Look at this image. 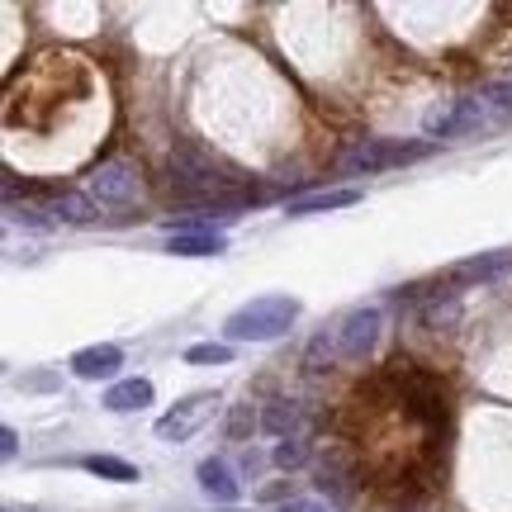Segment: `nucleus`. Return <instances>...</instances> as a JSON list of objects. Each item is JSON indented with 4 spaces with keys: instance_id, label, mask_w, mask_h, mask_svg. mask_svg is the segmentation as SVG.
<instances>
[{
    "instance_id": "1",
    "label": "nucleus",
    "mask_w": 512,
    "mask_h": 512,
    "mask_svg": "<svg viewBox=\"0 0 512 512\" xmlns=\"http://www.w3.org/2000/svg\"><path fill=\"white\" fill-rule=\"evenodd\" d=\"M294 318H299V299H290V294H261V299L228 313L223 332H228V342H275L280 332H290Z\"/></svg>"
},
{
    "instance_id": "2",
    "label": "nucleus",
    "mask_w": 512,
    "mask_h": 512,
    "mask_svg": "<svg viewBox=\"0 0 512 512\" xmlns=\"http://www.w3.org/2000/svg\"><path fill=\"white\" fill-rule=\"evenodd\" d=\"M432 152V143H394V138H361L356 147L342 152V176H370L384 166H403V162H422Z\"/></svg>"
},
{
    "instance_id": "3",
    "label": "nucleus",
    "mask_w": 512,
    "mask_h": 512,
    "mask_svg": "<svg viewBox=\"0 0 512 512\" xmlns=\"http://www.w3.org/2000/svg\"><path fill=\"white\" fill-rule=\"evenodd\" d=\"M219 394L214 389H200V394H190V399H181L171 413H162L157 418V441H171V446H181V441H190L195 432H200L204 422L219 413Z\"/></svg>"
},
{
    "instance_id": "4",
    "label": "nucleus",
    "mask_w": 512,
    "mask_h": 512,
    "mask_svg": "<svg viewBox=\"0 0 512 512\" xmlns=\"http://www.w3.org/2000/svg\"><path fill=\"white\" fill-rule=\"evenodd\" d=\"M86 185H91L95 200L110 204V209H124V204H133L138 195H143V176H138V166L124 162V157L100 162L91 176H86Z\"/></svg>"
},
{
    "instance_id": "5",
    "label": "nucleus",
    "mask_w": 512,
    "mask_h": 512,
    "mask_svg": "<svg viewBox=\"0 0 512 512\" xmlns=\"http://www.w3.org/2000/svg\"><path fill=\"white\" fill-rule=\"evenodd\" d=\"M380 337V309H351L337 318L332 328V347H337V361H366L370 347Z\"/></svg>"
},
{
    "instance_id": "6",
    "label": "nucleus",
    "mask_w": 512,
    "mask_h": 512,
    "mask_svg": "<svg viewBox=\"0 0 512 512\" xmlns=\"http://www.w3.org/2000/svg\"><path fill=\"white\" fill-rule=\"evenodd\" d=\"M489 124L484 110H479V100H451V105H441L422 119L427 128V138H465V133H479V128Z\"/></svg>"
},
{
    "instance_id": "7",
    "label": "nucleus",
    "mask_w": 512,
    "mask_h": 512,
    "mask_svg": "<svg viewBox=\"0 0 512 512\" xmlns=\"http://www.w3.org/2000/svg\"><path fill=\"white\" fill-rule=\"evenodd\" d=\"M512 271V252H484V256H470V261H460L451 271L441 275V285H460V280H479V285H489L498 275Z\"/></svg>"
},
{
    "instance_id": "8",
    "label": "nucleus",
    "mask_w": 512,
    "mask_h": 512,
    "mask_svg": "<svg viewBox=\"0 0 512 512\" xmlns=\"http://www.w3.org/2000/svg\"><path fill=\"white\" fill-rule=\"evenodd\" d=\"M124 366V351L114 342H100V347H81L72 356V375L76 380H110L114 370Z\"/></svg>"
},
{
    "instance_id": "9",
    "label": "nucleus",
    "mask_w": 512,
    "mask_h": 512,
    "mask_svg": "<svg viewBox=\"0 0 512 512\" xmlns=\"http://www.w3.org/2000/svg\"><path fill=\"white\" fill-rule=\"evenodd\" d=\"M147 403H152V380H119L105 389V408L110 413H143Z\"/></svg>"
},
{
    "instance_id": "10",
    "label": "nucleus",
    "mask_w": 512,
    "mask_h": 512,
    "mask_svg": "<svg viewBox=\"0 0 512 512\" xmlns=\"http://www.w3.org/2000/svg\"><path fill=\"white\" fill-rule=\"evenodd\" d=\"M361 195L356 190H318V195H304V200H290V219H309V214H328V209H347L356 204Z\"/></svg>"
},
{
    "instance_id": "11",
    "label": "nucleus",
    "mask_w": 512,
    "mask_h": 512,
    "mask_svg": "<svg viewBox=\"0 0 512 512\" xmlns=\"http://www.w3.org/2000/svg\"><path fill=\"white\" fill-rule=\"evenodd\" d=\"M200 489L214 503H233L238 498V479H233V470L223 465V460H204L200 465Z\"/></svg>"
},
{
    "instance_id": "12",
    "label": "nucleus",
    "mask_w": 512,
    "mask_h": 512,
    "mask_svg": "<svg viewBox=\"0 0 512 512\" xmlns=\"http://www.w3.org/2000/svg\"><path fill=\"white\" fill-rule=\"evenodd\" d=\"M475 100H479V110H484L489 124H512V81H494V86H484Z\"/></svg>"
},
{
    "instance_id": "13",
    "label": "nucleus",
    "mask_w": 512,
    "mask_h": 512,
    "mask_svg": "<svg viewBox=\"0 0 512 512\" xmlns=\"http://www.w3.org/2000/svg\"><path fill=\"white\" fill-rule=\"evenodd\" d=\"M43 209H48L53 223H91L95 219V204L86 200V195H53Z\"/></svg>"
},
{
    "instance_id": "14",
    "label": "nucleus",
    "mask_w": 512,
    "mask_h": 512,
    "mask_svg": "<svg viewBox=\"0 0 512 512\" xmlns=\"http://www.w3.org/2000/svg\"><path fill=\"white\" fill-rule=\"evenodd\" d=\"M171 252L176 256H219L228 252V242L219 233H181V238H171Z\"/></svg>"
},
{
    "instance_id": "15",
    "label": "nucleus",
    "mask_w": 512,
    "mask_h": 512,
    "mask_svg": "<svg viewBox=\"0 0 512 512\" xmlns=\"http://www.w3.org/2000/svg\"><path fill=\"white\" fill-rule=\"evenodd\" d=\"M261 427H266V432H275L280 441L299 437V408H294V403H271V408L261 413Z\"/></svg>"
},
{
    "instance_id": "16",
    "label": "nucleus",
    "mask_w": 512,
    "mask_h": 512,
    "mask_svg": "<svg viewBox=\"0 0 512 512\" xmlns=\"http://www.w3.org/2000/svg\"><path fill=\"white\" fill-rule=\"evenodd\" d=\"M91 475H100V479H114V484H133L138 479V470L128 465V460H119V456H86L81 460Z\"/></svg>"
},
{
    "instance_id": "17",
    "label": "nucleus",
    "mask_w": 512,
    "mask_h": 512,
    "mask_svg": "<svg viewBox=\"0 0 512 512\" xmlns=\"http://www.w3.org/2000/svg\"><path fill=\"white\" fill-rule=\"evenodd\" d=\"M185 361H190V366H228V361H233V347H228V342H200V347L185 351Z\"/></svg>"
},
{
    "instance_id": "18",
    "label": "nucleus",
    "mask_w": 512,
    "mask_h": 512,
    "mask_svg": "<svg viewBox=\"0 0 512 512\" xmlns=\"http://www.w3.org/2000/svg\"><path fill=\"white\" fill-rule=\"evenodd\" d=\"M256 427V413H252V403H238L233 413H228V437L233 441H247V432Z\"/></svg>"
},
{
    "instance_id": "19",
    "label": "nucleus",
    "mask_w": 512,
    "mask_h": 512,
    "mask_svg": "<svg viewBox=\"0 0 512 512\" xmlns=\"http://www.w3.org/2000/svg\"><path fill=\"white\" fill-rule=\"evenodd\" d=\"M304 460H309V451H304V441L299 437H290V441H280V446H275V465H280V470H294V465H304Z\"/></svg>"
},
{
    "instance_id": "20",
    "label": "nucleus",
    "mask_w": 512,
    "mask_h": 512,
    "mask_svg": "<svg viewBox=\"0 0 512 512\" xmlns=\"http://www.w3.org/2000/svg\"><path fill=\"white\" fill-rule=\"evenodd\" d=\"M280 512H328L318 498H290V503H280Z\"/></svg>"
},
{
    "instance_id": "21",
    "label": "nucleus",
    "mask_w": 512,
    "mask_h": 512,
    "mask_svg": "<svg viewBox=\"0 0 512 512\" xmlns=\"http://www.w3.org/2000/svg\"><path fill=\"white\" fill-rule=\"evenodd\" d=\"M0 451H5V460H10V456H15V451H19V437H15V432H10V427L0 432Z\"/></svg>"
}]
</instances>
